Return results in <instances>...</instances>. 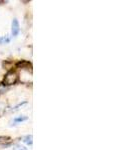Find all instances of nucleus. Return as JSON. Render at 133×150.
I'll return each instance as SVG.
<instances>
[{
    "label": "nucleus",
    "instance_id": "obj_1",
    "mask_svg": "<svg viewBox=\"0 0 133 150\" xmlns=\"http://www.w3.org/2000/svg\"><path fill=\"white\" fill-rule=\"evenodd\" d=\"M18 81V75L16 73L15 71H9L7 72V74L5 75V77H4V85H13V84H15L16 82Z\"/></svg>",
    "mask_w": 133,
    "mask_h": 150
},
{
    "label": "nucleus",
    "instance_id": "obj_2",
    "mask_svg": "<svg viewBox=\"0 0 133 150\" xmlns=\"http://www.w3.org/2000/svg\"><path fill=\"white\" fill-rule=\"evenodd\" d=\"M19 31H20V26H19V22L16 18H14L12 20V23H11V33H12V36H17L19 34Z\"/></svg>",
    "mask_w": 133,
    "mask_h": 150
},
{
    "label": "nucleus",
    "instance_id": "obj_3",
    "mask_svg": "<svg viewBox=\"0 0 133 150\" xmlns=\"http://www.w3.org/2000/svg\"><path fill=\"white\" fill-rule=\"evenodd\" d=\"M17 66L19 67V68H23V69H29L31 68V63H29L28 61H21L19 62V63H17Z\"/></svg>",
    "mask_w": 133,
    "mask_h": 150
},
{
    "label": "nucleus",
    "instance_id": "obj_4",
    "mask_svg": "<svg viewBox=\"0 0 133 150\" xmlns=\"http://www.w3.org/2000/svg\"><path fill=\"white\" fill-rule=\"evenodd\" d=\"M23 142L26 143L27 145H32L33 143V136L32 135H27L23 138Z\"/></svg>",
    "mask_w": 133,
    "mask_h": 150
},
{
    "label": "nucleus",
    "instance_id": "obj_5",
    "mask_svg": "<svg viewBox=\"0 0 133 150\" xmlns=\"http://www.w3.org/2000/svg\"><path fill=\"white\" fill-rule=\"evenodd\" d=\"M10 42V38L8 36H0V44H7V43Z\"/></svg>",
    "mask_w": 133,
    "mask_h": 150
},
{
    "label": "nucleus",
    "instance_id": "obj_6",
    "mask_svg": "<svg viewBox=\"0 0 133 150\" xmlns=\"http://www.w3.org/2000/svg\"><path fill=\"white\" fill-rule=\"evenodd\" d=\"M27 119H28V117H27V116L23 115V116H19V117L14 118V120H13V121L15 122V123H19V122L26 121V120H27Z\"/></svg>",
    "mask_w": 133,
    "mask_h": 150
},
{
    "label": "nucleus",
    "instance_id": "obj_7",
    "mask_svg": "<svg viewBox=\"0 0 133 150\" xmlns=\"http://www.w3.org/2000/svg\"><path fill=\"white\" fill-rule=\"evenodd\" d=\"M12 149L13 150H28L25 146H23V145H21V144H15Z\"/></svg>",
    "mask_w": 133,
    "mask_h": 150
},
{
    "label": "nucleus",
    "instance_id": "obj_8",
    "mask_svg": "<svg viewBox=\"0 0 133 150\" xmlns=\"http://www.w3.org/2000/svg\"><path fill=\"white\" fill-rule=\"evenodd\" d=\"M9 140H10V138L8 136H0V143H5Z\"/></svg>",
    "mask_w": 133,
    "mask_h": 150
},
{
    "label": "nucleus",
    "instance_id": "obj_9",
    "mask_svg": "<svg viewBox=\"0 0 133 150\" xmlns=\"http://www.w3.org/2000/svg\"><path fill=\"white\" fill-rule=\"evenodd\" d=\"M4 111H5V105L3 103H0V115L3 114Z\"/></svg>",
    "mask_w": 133,
    "mask_h": 150
}]
</instances>
